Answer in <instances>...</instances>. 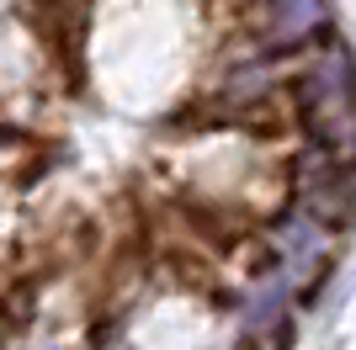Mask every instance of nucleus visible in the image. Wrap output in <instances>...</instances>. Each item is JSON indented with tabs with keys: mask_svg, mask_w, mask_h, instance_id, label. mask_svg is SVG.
Instances as JSON below:
<instances>
[{
	"mask_svg": "<svg viewBox=\"0 0 356 350\" xmlns=\"http://www.w3.org/2000/svg\"><path fill=\"white\" fill-rule=\"evenodd\" d=\"M298 112H303L309 133L325 149H351L356 144V69L341 48L298 80Z\"/></svg>",
	"mask_w": 356,
	"mask_h": 350,
	"instance_id": "f257e3e1",
	"label": "nucleus"
}]
</instances>
